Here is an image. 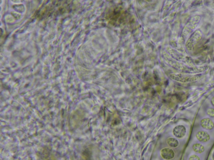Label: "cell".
<instances>
[{"label":"cell","mask_w":214,"mask_h":160,"mask_svg":"<svg viewBox=\"0 0 214 160\" xmlns=\"http://www.w3.org/2000/svg\"><path fill=\"white\" fill-rule=\"evenodd\" d=\"M173 134L176 137L181 138L185 136L187 133L186 127L182 125L176 126L173 129Z\"/></svg>","instance_id":"1"},{"label":"cell","mask_w":214,"mask_h":160,"mask_svg":"<svg viewBox=\"0 0 214 160\" xmlns=\"http://www.w3.org/2000/svg\"><path fill=\"white\" fill-rule=\"evenodd\" d=\"M161 156L164 159L169 160L172 159L175 156L174 150L169 148H165L162 149L161 152Z\"/></svg>","instance_id":"2"},{"label":"cell","mask_w":214,"mask_h":160,"mask_svg":"<svg viewBox=\"0 0 214 160\" xmlns=\"http://www.w3.org/2000/svg\"><path fill=\"white\" fill-rule=\"evenodd\" d=\"M196 137L197 139L202 142H206L210 140V135L206 131H199L196 133Z\"/></svg>","instance_id":"3"},{"label":"cell","mask_w":214,"mask_h":160,"mask_svg":"<svg viewBox=\"0 0 214 160\" xmlns=\"http://www.w3.org/2000/svg\"><path fill=\"white\" fill-rule=\"evenodd\" d=\"M201 125L204 129L211 130L214 128V123L209 118H205L201 121Z\"/></svg>","instance_id":"4"},{"label":"cell","mask_w":214,"mask_h":160,"mask_svg":"<svg viewBox=\"0 0 214 160\" xmlns=\"http://www.w3.org/2000/svg\"><path fill=\"white\" fill-rule=\"evenodd\" d=\"M193 151L197 153H202L204 151V147L200 143H196L192 146Z\"/></svg>","instance_id":"5"},{"label":"cell","mask_w":214,"mask_h":160,"mask_svg":"<svg viewBox=\"0 0 214 160\" xmlns=\"http://www.w3.org/2000/svg\"><path fill=\"white\" fill-rule=\"evenodd\" d=\"M167 142L168 146L172 148H176L179 145L178 141L177 140L174 138H170L168 139Z\"/></svg>","instance_id":"6"},{"label":"cell","mask_w":214,"mask_h":160,"mask_svg":"<svg viewBox=\"0 0 214 160\" xmlns=\"http://www.w3.org/2000/svg\"><path fill=\"white\" fill-rule=\"evenodd\" d=\"M207 115L211 117H214V109L213 108H210L207 110Z\"/></svg>","instance_id":"7"},{"label":"cell","mask_w":214,"mask_h":160,"mask_svg":"<svg viewBox=\"0 0 214 160\" xmlns=\"http://www.w3.org/2000/svg\"><path fill=\"white\" fill-rule=\"evenodd\" d=\"M189 160H200V159L196 155H193L189 157Z\"/></svg>","instance_id":"8"},{"label":"cell","mask_w":214,"mask_h":160,"mask_svg":"<svg viewBox=\"0 0 214 160\" xmlns=\"http://www.w3.org/2000/svg\"><path fill=\"white\" fill-rule=\"evenodd\" d=\"M211 103H212V105L214 107V96L211 99Z\"/></svg>","instance_id":"9"},{"label":"cell","mask_w":214,"mask_h":160,"mask_svg":"<svg viewBox=\"0 0 214 160\" xmlns=\"http://www.w3.org/2000/svg\"><path fill=\"white\" fill-rule=\"evenodd\" d=\"M213 159L214 160V153H213Z\"/></svg>","instance_id":"10"}]
</instances>
